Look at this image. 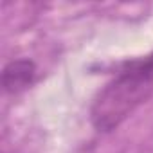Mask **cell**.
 I'll use <instances>...</instances> for the list:
<instances>
[{"label": "cell", "instance_id": "6da1fadb", "mask_svg": "<svg viewBox=\"0 0 153 153\" xmlns=\"http://www.w3.org/2000/svg\"><path fill=\"white\" fill-rule=\"evenodd\" d=\"M153 94V54L124 61L114 79L103 87L90 108L97 131L108 133L123 124Z\"/></svg>", "mask_w": 153, "mask_h": 153}, {"label": "cell", "instance_id": "7a4b0ae2", "mask_svg": "<svg viewBox=\"0 0 153 153\" xmlns=\"http://www.w3.org/2000/svg\"><path fill=\"white\" fill-rule=\"evenodd\" d=\"M36 79V65L33 59L20 58L9 61L2 70V85L7 94H20Z\"/></svg>", "mask_w": 153, "mask_h": 153}]
</instances>
